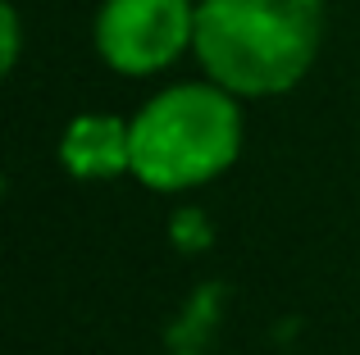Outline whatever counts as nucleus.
Listing matches in <instances>:
<instances>
[{"label":"nucleus","mask_w":360,"mask_h":355,"mask_svg":"<svg viewBox=\"0 0 360 355\" xmlns=\"http://www.w3.org/2000/svg\"><path fill=\"white\" fill-rule=\"evenodd\" d=\"M242 151L238 96L219 82H178L132 119V178L155 192H187L219 178Z\"/></svg>","instance_id":"2"},{"label":"nucleus","mask_w":360,"mask_h":355,"mask_svg":"<svg viewBox=\"0 0 360 355\" xmlns=\"http://www.w3.org/2000/svg\"><path fill=\"white\" fill-rule=\"evenodd\" d=\"M96 55L123 78L160 73L192 51L196 0H105L91 23Z\"/></svg>","instance_id":"3"},{"label":"nucleus","mask_w":360,"mask_h":355,"mask_svg":"<svg viewBox=\"0 0 360 355\" xmlns=\"http://www.w3.org/2000/svg\"><path fill=\"white\" fill-rule=\"evenodd\" d=\"M18 46H23V27H18V9L5 5L0 9V69H14L18 64Z\"/></svg>","instance_id":"5"},{"label":"nucleus","mask_w":360,"mask_h":355,"mask_svg":"<svg viewBox=\"0 0 360 355\" xmlns=\"http://www.w3.org/2000/svg\"><path fill=\"white\" fill-rule=\"evenodd\" d=\"M324 46V0H201L196 60L233 96H283Z\"/></svg>","instance_id":"1"},{"label":"nucleus","mask_w":360,"mask_h":355,"mask_svg":"<svg viewBox=\"0 0 360 355\" xmlns=\"http://www.w3.org/2000/svg\"><path fill=\"white\" fill-rule=\"evenodd\" d=\"M60 164L73 178H119L132 173V119L78 114L60 137Z\"/></svg>","instance_id":"4"},{"label":"nucleus","mask_w":360,"mask_h":355,"mask_svg":"<svg viewBox=\"0 0 360 355\" xmlns=\"http://www.w3.org/2000/svg\"><path fill=\"white\" fill-rule=\"evenodd\" d=\"M196 5H201V0H196Z\"/></svg>","instance_id":"6"}]
</instances>
